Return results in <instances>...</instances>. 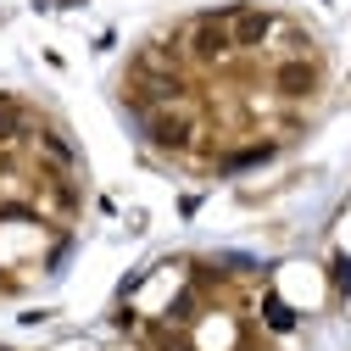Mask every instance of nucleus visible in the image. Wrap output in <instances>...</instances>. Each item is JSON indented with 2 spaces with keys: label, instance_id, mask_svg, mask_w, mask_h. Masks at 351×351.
Wrapping results in <instances>:
<instances>
[{
  "label": "nucleus",
  "instance_id": "nucleus-1",
  "mask_svg": "<svg viewBox=\"0 0 351 351\" xmlns=\"http://www.w3.org/2000/svg\"><path fill=\"white\" fill-rule=\"evenodd\" d=\"M318 84H324V67H318L313 56H290V62L274 67V90H279L285 101H306Z\"/></svg>",
  "mask_w": 351,
  "mask_h": 351
},
{
  "label": "nucleus",
  "instance_id": "nucleus-2",
  "mask_svg": "<svg viewBox=\"0 0 351 351\" xmlns=\"http://www.w3.org/2000/svg\"><path fill=\"white\" fill-rule=\"evenodd\" d=\"M229 12H212V17H201L195 28H190V56L195 62H223L229 51H234V39H229Z\"/></svg>",
  "mask_w": 351,
  "mask_h": 351
},
{
  "label": "nucleus",
  "instance_id": "nucleus-3",
  "mask_svg": "<svg viewBox=\"0 0 351 351\" xmlns=\"http://www.w3.org/2000/svg\"><path fill=\"white\" fill-rule=\"evenodd\" d=\"M145 134H151V145H156V151H184V145L195 140V117H190V112L162 106V112H151Z\"/></svg>",
  "mask_w": 351,
  "mask_h": 351
},
{
  "label": "nucleus",
  "instance_id": "nucleus-4",
  "mask_svg": "<svg viewBox=\"0 0 351 351\" xmlns=\"http://www.w3.org/2000/svg\"><path fill=\"white\" fill-rule=\"evenodd\" d=\"M268 34H274V12H251V6H234V12H229V39H234V51H256Z\"/></svg>",
  "mask_w": 351,
  "mask_h": 351
},
{
  "label": "nucleus",
  "instance_id": "nucleus-5",
  "mask_svg": "<svg viewBox=\"0 0 351 351\" xmlns=\"http://www.w3.org/2000/svg\"><path fill=\"white\" fill-rule=\"evenodd\" d=\"M274 140H262V145H245V151H234V156H223V173H245V167H262V162H274Z\"/></svg>",
  "mask_w": 351,
  "mask_h": 351
},
{
  "label": "nucleus",
  "instance_id": "nucleus-6",
  "mask_svg": "<svg viewBox=\"0 0 351 351\" xmlns=\"http://www.w3.org/2000/svg\"><path fill=\"white\" fill-rule=\"evenodd\" d=\"M39 140H45V156H51L56 167H78V145H73L67 134H56V128H45Z\"/></svg>",
  "mask_w": 351,
  "mask_h": 351
},
{
  "label": "nucleus",
  "instance_id": "nucleus-7",
  "mask_svg": "<svg viewBox=\"0 0 351 351\" xmlns=\"http://www.w3.org/2000/svg\"><path fill=\"white\" fill-rule=\"evenodd\" d=\"M23 128H28V112H23L17 101H0V145H12Z\"/></svg>",
  "mask_w": 351,
  "mask_h": 351
},
{
  "label": "nucleus",
  "instance_id": "nucleus-8",
  "mask_svg": "<svg viewBox=\"0 0 351 351\" xmlns=\"http://www.w3.org/2000/svg\"><path fill=\"white\" fill-rule=\"evenodd\" d=\"M51 201H56V212H78V184L56 179V184H51Z\"/></svg>",
  "mask_w": 351,
  "mask_h": 351
},
{
  "label": "nucleus",
  "instance_id": "nucleus-9",
  "mask_svg": "<svg viewBox=\"0 0 351 351\" xmlns=\"http://www.w3.org/2000/svg\"><path fill=\"white\" fill-rule=\"evenodd\" d=\"M262 313H268V324H274V329H295V313H290V306H279L274 295H268V306H262Z\"/></svg>",
  "mask_w": 351,
  "mask_h": 351
},
{
  "label": "nucleus",
  "instance_id": "nucleus-10",
  "mask_svg": "<svg viewBox=\"0 0 351 351\" xmlns=\"http://www.w3.org/2000/svg\"><path fill=\"white\" fill-rule=\"evenodd\" d=\"M156 351H195L184 335H173V329H156Z\"/></svg>",
  "mask_w": 351,
  "mask_h": 351
},
{
  "label": "nucleus",
  "instance_id": "nucleus-11",
  "mask_svg": "<svg viewBox=\"0 0 351 351\" xmlns=\"http://www.w3.org/2000/svg\"><path fill=\"white\" fill-rule=\"evenodd\" d=\"M0 351H6V346H0Z\"/></svg>",
  "mask_w": 351,
  "mask_h": 351
}]
</instances>
